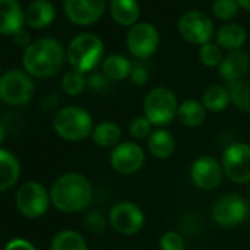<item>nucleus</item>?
Returning a JSON list of instances; mask_svg holds the SVG:
<instances>
[{
    "label": "nucleus",
    "instance_id": "34",
    "mask_svg": "<svg viewBox=\"0 0 250 250\" xmlns=\"http://www.w3.org/2000/svg\"><path fill=\"white\" fill-rule=\"evenodd\" d=\"M109 84H110V81L103 75V72H93L87 78V85L93 91H103L109 87Z\"/></svg>",
    "mask_w": 250,
    "mask_h": 250
},
{
    "label": "nucleus",
    "instance_id": "25",
    "mask_svg": "<svg viewBox=\"0 0 250 250\" xmlns=\"http://www.w3.org/2000/svg\"><path fill=\"white\" fill-rule=\"evenodd\" d=\"M121 137H122L121 127L112 121H103L97 124L91 133L93 142L97 146L104 147V149H109V147L115 149L121 143Z\"/></svg>",
    "mask_w": 250,
    "mask_h": 250
},
{
    "label": "nucleus",
    "instance_id": "41",
    "mask_svg": "<svg viewBox=\"0 0 250 250\" xmlns=\"http://www.w3.org/2000/svg\"><path fill=\"white\" fill-rule=\"evenodd\" d=\"M249 199H250V183H249Z\"/></svg>",
    "mask_w": 250,
    "mask_h": 250
},
{
    "label": "nucleus",
    "instance_id": "32",
    "mask_svg": "<svg viewBox=\"0 0 250 250\" xmlns=\"http://www.w3.org/2000/svg\"><path fill=\"white\" fill-rule=\"evenodd\" d=\"M130 136L136 140H146L150 137L153 133V124L143 115V116H136L130 125H128Z\"/></svg>",
    "mask_w": 250,
    "mask_h": 250
},
{
    "label": "nucleus",
    "instance_id": "1",
    "mask_svg": "<svg viewBox=\"0 0 250 250\" xmlns=\"http://www.w3.org/2000/svg\"><path fill=\"white\" fill-rule=\"evenodd\" d=\"M93 199V187L85 175L66 172L61 175L50 188L52 205L65 213H75L85 209Z\"/></svg>",
    "mask_w": 250,
    "mask_h": 250
},
{
    "label": "nucleus",
    "instance_id": "21",
    "mask_svg": "<svg viewBox=\"0 0 250 250\" xmlns=\"http://www.w3.org/2000/svg\"><path fill=\"white\" fill-rule=\"evenodd\" d=\"M133 65L128 58L118 53H112L102 62V72L109 81H122L131 77Z\"/></svg>",
    "mask_w": 250,
    "mask_h": 250
},
{
    "label": "nucleus",
    "instance_id": "36",
    "mask_svg": "<svg viewBox=\"0 0 250 250\" xmlns=\"http://www.w3.org/2000/svg\"><path fill=\"white\" fill-rule=\"evenodd\" d=\"M87 228L91 231H102L104 228V218L99 212H91L85 218Z\"/></svg>",
    "mask_w": 250,
    "mask_h": 250
},
{
    "label": "nucleus",
    "instance_id": "7",
    "mask_svg": "<svg viewBox=\"0 0 250 250\" xmlns=\"http://www.w3.org/2000/svg\"><path fill=\"white\" fill-rule=\"evenodd\" d=\"M34 83L27 72L12 69L0 77V100L11 106H21L31 100Z\"/></svg>",
    "mask_w": 250,
    "mask_h": 250
},
{
    "label": "nucleus",
    "instance_id": "40",
    "mask_svg": "<svg viewBox=\"0 0 250 250\" xmlns=\"http://www.w3.org/2000/svg\"><path fill=\"white\" fill-rule=\"evenodd\" d=\"M5 137H6V128L3 127V125H2V124H0V145H2V143H3Z\"/></svg>",
    "mask_w": 250,
    "mask_h": 250
},
{
    "label": "nucleus",
    "instance_id": "9",
    "mask_svg": "<svg viewBox=\"0 0 250 250\" xmlns=\"http://www.w3.org/2000/svg\"><path fill=\"white\" fill-rule=\"evenodd\" d=\"M249 215V205L244 197L235 193H228L219 196L212 206L213 221L224 227L232 228L241 224Z\"/></svg>",
    "mask_w": 250,
    "mask_h": 250
},
{
    "label": "nucleus",
    "instance_id": "18",
    "mask_svg": "<svg viewBox=\"0 0 250 250\" xmlns=\"http://www.w3.org/2000/svg\"><path fill=\"white\" fill-rule=\"evenodd\" d=\"M55 15L56 11L55 6L50 3V0H34L27 6L24 12V20L30 28L42 30L53 22Z\"/></svg>",
    "mask_w": 250,
    "mask_h": 250
},
{
    "label": "nucleus",
    "instance_id": "28",
    "mask_svg": "<svg viewBox=\"0 0 250 250\" xmlns=\"http://www.w3.org/2000/svg\"><path fill=\"white\" fill-rule=\"evenodd\" d=\"M228 91L231 96V103L237 106V109L250 113V78L229 84Z\"/></svg>",
    "mask_w": 250,
    "mask_h": 250
},
{
    "label": "nucleus",
    "instance_id": "23",
    "mask_svg": "<svg viewBox=\"0 0 250 250\" xmlns=\"http://www.w3.org/2000/svg\"><path fill=\"white\" fill-rule=\"evenodd\" d=\"M178 121L188 128H196L202 125L206 119V109L202 102L196 99H187L180 103L178 107Z\"/></svg>",
    "mask_w": 250,
    "mask_h": 250
},
{
    "label": "nucleus",
    "instance_id": "5",
    "mask_svg": "<svg viewBox=\"0 0 250 250\" xmlns=\"http://www.w3.org/2000/svg\"><path fill=\"white\" fill-rule=\"evenodd\" d=\"M178 100L177 96L167 87L152 88L143 103L145 116L158 127L171 124L178 115Z\"/></svg>",
    "mask_w": 250,
    "mask_h": 250
},
{
    "label": "nucleus",
    "instance_id": "22",
    "mask_svg": "<svg viewBox=\"0 0 250 250\" xmlns=\"http://www.w3.org/2000/svg\"><path fill=\"white\" fill-rule=\"evenodd\" d=\"M215 39H216V44L221 49L234 52V50H240V47H243V44L246 43V39H247V33L238 24H227V25L221 27L219 31H216Z\"/></svg>",
    "mask_w": 250,
    "mask_h": 250
},
{
    "label": "nucleus",
    "instance_id": "20",
    "mask_svg": "<svg viewBox=\"0 0 250 250\" xmlns=\"http://www.w3.org/2000/svg\"><path fill=\"white\" fill-rule=\"evenodd\" d=\"M21 175V165L17 156L5 149H0V193L12 188Z\"/></svg>",
    "mask_w": 250,
    "mask_h": 250
},
{
    "label": "nucleus",
    "instance_id": "11",
    "mask_svg": "<svg viewBox=\"0 0 250 250\" xmlns=\"http://www.w3.org/2000/svg\"><path fill=\"white\" fill-rule=\"evenodd\" d=\"M178 33L186 42L203 46L210 43L215 34V25L206 14L200 11H188L178 21Z\"/></svg>",
    "mask_w": 250,
    "mask_h": 250
},
{
    "label": "nucleus",
    "instance_id": "12",
    "mask_svg": "<svg viewBox=\"0 0 250 250\" xmlns=\"http://www.w3.org/2000/svg\"><path fill=\"white\" fill-rule=\"evenodd\" d=\"M159 31L150 22H139L127 34V47L130 53L140 59H149L153 56L159 47Z\"/></svg>",
    "mask_w": 250,
    "mask_h": 250
},
{
    "label": "nucleus",
    "instance_id": "16",
    "mask_svg": "<svg viewBox=\"0 0 250 250\" xmlns=\"http://www.w3.org/2000/svg\"><path fill=\"white\" fill-rule=\"evenodd\" d=\"M219 75L227 83L232 84L235 81L243 80V77L250 69V56L246 52L234 50L224 56L219 66Z\"/></svg>",
    "mask_w": 250,
    "mask_h": 250
},
{
    "label": "nucleus",
    "instance_id": "37",
    "mask_svg": "<svg viewBox=\"0 0 250 250\" xmlns=\"http://www.w3.org/2000/svg\"><path fill=\"white\" fill-rule=\"evenodd\" d=\"M3 250H37L34 247V244H31L28 240L25 238H15V240H11Z\"/></svg>",
    "mask_w": 250,
    "mask_h": 250
},
{
    "label": "nucleus",
    "instance_id": "6",
    "mask_svg": "<svg viewBox=\"0 0 250 250\" xmlns=\"http://www.w3.org/2000/svg\"><path fill=\"white\" fill-rule=\"evenodd\" d=\"M15 202L20 213L30 219L43 216L47 212L49 205L52 203L50 191H47V188L37 181L24 183L17 191Z\"/></svg>",
    "mask_w": 250,
    "mask_h": 250
},
{
    "label": "nucleus",
    "instance_id": "33",
    "mask_svg": "<svg viewBox=\"0 0 250 250\" xmlns=\"http://www.w3.org/2000/svg\"><path fill=\"white\" fill-rule=\"evenodd\" d=\"M161 250H184V238L177 231H167L161 235L159 240Z\"/></svg>",
    "mask_w": 250,
    "mask_h": 250
},
{
    "label": "nucleus",
    "instance_id": "39",
    "mask_svg": "<svg viewBox=\"0 0 250 250\" xmlns=\"http://www.w3.org/2000/svg\"><path fill=\"white\" fill-rule=\"evenodd\" d=\"M237 3L241 9L250 12V0H237Z\"/></svg>",
    "mask_w": 250,
    "mask_h": 250
},
{
    "label": "nucleus",
    "instance_id": "15",
    "mask_svg": "<svg viewBox=\"0 0 250 250\" xmlns=\"http://www.w3.org/2000/svg\"><path fill=\"white\" fill-rule=\"evenodd\" d=\"M106 8V0H66L65 15L66 18L80 27L96 24Z\"/></svg>",
    "mask_w": 250,
    "mask_h": 250
},
{
    "label": "nucleus",
    "instance_id": "8",
    "mask_svg": "<svg viewBox=\"0 0 250 250\" xmlns=\"http://www.w3.org/2000/svg\"><path fill=\"white\" fill-rule=\"evenodd\" d=\"M225 177L235 183H250V145L232 143L225 147L221 161Z\"/></svg>",
    "mask_w": 250,
    "mask_h": 250
},
{
    "label": "nucleus",
    "instance_id": "14",
    "mask_svg": "<svg viewBox=\"0 0 250 250\" xmlns=\"http://www.w3.org/2000/svg\"><path fill=\"white\" fill-rule=\"evenodd\" d=\"M222 175V165L212 156L197 158L190 168V178L193 184L205 191L216 188L221 184Z\"/></svg>",
    "mask_w": 250,
    "mask_h": 250
},
{
    "label": "nucleus",
    "instance_id": "35",
    "mask_svg": "<svg viewBox=\"0 0 250 250\" xmlns=\"http://www.w3.org/2000/svg\"><path fill=\"white\" fill-rule=\"evenodd\" d=\"M130 78L136 85H145L149 81V71L145 65L136 63V65H133V72H131Z\"/></svg>",
    "mask_w": 250,
    "mask_h": 250
},
{
    "label": "nucleus",
    "instance_id": "27",
    "mask_svg": "<svg viewBox=\"0 0 250 250\" xmlns=\"http://www.w3.org/2000/svg\"><path fill=\"white\" fill-rule=\"evenodd\" d=\"M52 250H87L85 238L74 229L59 231L52 240Z\"/></svg>",
    "mask_w": 250,
    "mask_h": 250
},
{
    "label": "nucleus",
    "instance_id": "24",
    "mask_svg": "<svg viewBox=\"0 0 250 250\" xmlns=\"http://www.w3.org/2000/svg\"><path fill=\"white\" fill-rule=\"evenodd\" d=\"M147 147L155 158L168 159L175 152V139L169 131L159 128L155 130L147 139Z\"/></svg>",
    "mask_w": 250,
    "mask_h": 250
},
{
    "label": "nucleus",
    "instance_id": "31",
    "mask_svg": "<svg viewBox=\"0 0 250 250\" xmlns=\"http://www.w3.org/2000/svg\"><path fill=\"white\" fill-rule=\"evenodd\" d=\"M199 59L205 66H219L221 61L224 59L222 56V49L216 43H206L200 46L199 50Z\"/></svg>",
    "mask_w": 250,
    "mask_h": 250
},
{
    "label": "nucleus",
    "instance_id": "4",
    "mask_svg": "<svg viewBox=\"0 0 250 250\" xmlns=\"http://www.w3.org/2000/svg\"><path fill=\"white\" fill-rule=\"evenodd\" d=\"M56 134L68 142H83L91 136L94 125L91 115L80 106L62 107L53 119Z\"/></svg>",
    "mask_w": 250,
    "mask_h": 250
},
{
    "label": "nucleus",
    "instance_id": "26",
    "mask_svg": "<svg viewBox=\"0 0 250 250\" xmlns=\"http://www.w3.org/2000/svg\"><path fill=\"white\" fill-rule=\"evenodd\" d=\"M202 103L205 109L209 112H222L229 106L231 96H229L228 88L213 84L205 90L202 96Z\"/></svg>",
    "mask_w": 250,
    "mask_h": 250
},
{
    "label": "nucleus",
    "instance_id": "17",
    "mask_svg": "<svg viewBox=\"0 0 250 250\" xmlns=\"http://www.w3.org/2000/svg\"><path fill=\"white\" fill-rule=\"evenodd\" d=\"M25 24L18 0H0V34L15 36Z\"/></svg>",
    "mask_w": 250,
    "mask_h": 250
},
{
    "label": "nucleus",
    "instance_id": "30",
    "mask_svg": "<svg viewBox=\"0 0 250 250\" xmlns=\"http://www.w3.org/2000/svg\"><path fill=\"white\" fill-rule=\"evenodd\" d=\"M237 0H215L212 5V12L219 21H231L238 14Z\"/></svg>",
    "mask_w": 250,
    "mask_h": 250
},
{
    "label": "nucleus",
    "instance_id": "3",
    "mask_svg": "<svg viewBox=\"0 0 250 250\" xmlns=\"http://www.w3.org/2000/svg\"><path fill=\"white\" fill-rule=\"evenodd\" d=\"M104 46L100 37L91 33L78 34L72 39L66 50V59L72 69L83 74L94 71L103 61Z\"/></svg>",
    "mask_w": 250,
    "mask_h": 250
},
{
    "label": "nucleus",
    "instance_id": "29",
    "mask_svg": "<svg viewBox=\"0 0 250 250\" xmlns=\"http://www.w3.org/2000/svg\"><path fill=\"white\" fill-rule=\"evenodd\" d=\"M85 87H87V78L80 71L72 69L66 72L62 78V90L68 96H78L84 91Z\"/></svg>",
    "mask_w": 250,
    "mask_h": 250
},
{
    "label": "nucleus",
    "instance_id": "10",
    "mask_svg": "<svg viewBox=\"0 0 250 250\" xmlns=\"http://www.w3.org/2000/svg\"><path fill=\"white\" fill-rule=\"evenodd\" d=\"M145 212L133 202H119L109 212L110 227L122 235H134L145 227Z\"/></svg>",
    "mask_w": 250,
    "mask_h": 250
},
{
    "label": "nucleus",
    "instance_id": "2",
    "mask_svg": "<svg viewBox=\"0 0 250 250\" xmlns=\"http://www.w3.org/2000/svg\"><path fill=\"white\" fill-rule=\"evenodd\" d=\"M65 50L62 44L50 37L33 42L22 55V65L28 75L47 78L61 71L65 62Z\"/></svg>",
    "mask_w": 250,
    "mask_h": 250
},
{
    "label": "nucleus",
    "instance_id": "19",
    "mask_svg": "<svg viewBox=\"0 0 250 250\" xmlns=\"http://www.w3.org/2000/svg\"><path fill=\"white\" fill-rule=\"evenodd\" d=\"M112 20L122 27H134L140 18V5L137 0H110Z\"/></svg>",
    "mask_w": 250,
    "mask_h": 250
},
{
    "label": "nucleus",
    "instance_id": "13",
    "mask_svg": "<svg viewBox=\"0 0 250 250\" xmlns=\"http://www.w3.org/2000/svg\"><path fill=\"white\" fill-rule=\"evenodd\" d=\"M145 162L146 155L143 147L133 142L119 143L110 153L112 168L122 175H131L139 172L143 168Z\"/></svg>",
    "mask_w": 250,
    "mask_h": 250
},
{
    "label": "nucleus",
    "instance_id": "38",
    "mask_svg": "<svg viewBox=\"0 0 250 250\" xmlns=\"http://www.w3.org/2000/svg\"><path fill=\"white\" fill-rule=\"evenodd\" d=\"M14 42H15V44L18 46V47H28L33 42H31V36H30V33L28 31H25V30H21V31H18L15 36H14Z\"/></svg>",
    "mask_w": 250,
    "mask_h": 250
}]
</instances>
